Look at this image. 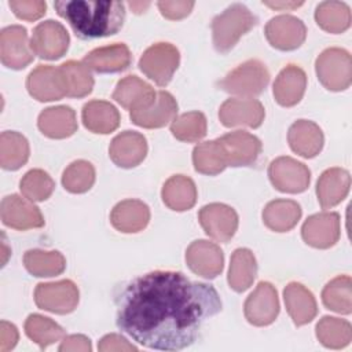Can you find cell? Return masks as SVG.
<instances>
[{
    "label": "cell",
    "instance_id": "cell-49",
    "mask_svg": "<svg viewBox=\"0 0 352 352\" xmlns=\"http://www.w3.org/2000/svg\"><path fill=\"white\" fill-rule=\"evenodd\" d=\"M18 330L12 323L3 320L0 323V352H7L16 345Z\"/></svg>",
    "mask_w": 352,
    "mask_h": 352
},
{
    "label": "cell",
    "instance_id": "cell-10",
    "mask_svg": "<svg viewBox=\"0 0 352 352\" xmlns=\"http://www.w3.org/2000/svg\"><path fill=\"white\" fill-rule=\"evenodd\" d=\"M0 58L1 63L10 69H23L33 60L28 32L21 25H11L0 33Z\"/></svg>",
    "mask_w": 352,
    "mask_h": 352
},
{
    "label": "cell",
    "instance_id": "cell-38",
    "mask_svg": "<svg viewBox=\"0 0 352 352\" xmlns=\"http://www.w3.org/2000/svg\"><path fill=\"white\" fill-rule=\"evenodd\" d=\"M192 164L197 172L204 175H217L227 168L226 157L219 140H209L195 146Z\"/></svg>",
    "mask_w": 352,
    "mask_h": 352
},
{
    "label": "cell",
    "instance_id": "cell-20",
    "mask_svg": "<svg viewBox=\"0 0 352 352\" xmlns=\"http://www.w3.org/2000/svg\"><path fill=\"white\" fill-rule=\"evenodd\" d=\"M147 154L146 138L135 131L118 133L110 143L109 155L111 161L121 168H133L139 165Z\"/></svg>",
    "mask_w": 352,
    "mask_h": 352
},
{
    "label": "cell",
    "instance_id": "cell-19",
    "mask_svg": "<svg viewBox=\"0 0 352 352\" xmlns=\"http://www.w3.org/2000/svg\"><path fill=\"white\" fill-rule=\"evenodd\" d=\"M186 261L194 274L212 279L223 271L224 256L216 243L199 239L187 248Z\"/></svg>",
    "mask_w": 352,
    "mask_h": 352
},
{
    "label": "cell",
    "instance_id": "cell-25",
    "mask_svg": "<svg viewBox=\"0 0 352 352\" xmlns=\"http://www.w3.org/2000/svg\"><path fill=\"white\" fill-rule=\"evenodd\" d=\"M307 87V76L297 65H287L280 70L274 82L275 100L285 107L297 104Z\"/></svg>",
    "mask_w": 352,
    "mask_h": 352
},
{
    "label": "cell",
    "instance_id": "cell-42",
    "mask_svg": "<svg viewBox=\"0 0 352 352\" xmlns=\"http://www.w3.org/2000/svg\"><path fill=\"white\" fill-rule=\"evenodd\" d=\"M172 135L182 142H198L206 135V118L201 111H188L170 124Z\"/></svg>",
    "mask_w": 352,
    "mask_h": 352
},
{
    "label": "cell",
    "instance_id": "cell-30",
    "mask_svg": "<svg viewBox=\"0 0 352 352\" xmlns=\"http://www.w3.org/2000/svg\"><path fill=\"white\" fill-rule=\"evenodd\" d=\"M82 124L94 133H110L120 124L118 110L106 100H91L82 107Z\"/></svg>",
    "mask_w": 352,
    "mask_h": 352
},
{
    "label": "cell",
    "instance_id": "cell-34",
    "mask_svg": "<svg viewBox=\"0 0 352 352\" xmlns=\"http://www.w3.org/2000/svg\"><path fill=\"white\" fill-rule=\"evenodd\" d=\"M29 158V143L26 138L14 131L0 135V165L7 170H16Z\"/></svg>",
    "mask_w": 352,
    "mask_h": 352
},
{
    "label": "cell",
    "instance_id": "cell-29",
    "mask_svg": "<svg viewBox=\"0 0 352 352\" xmlns=\"http://www.w3.org/2000/svg\"><path fill=\"white\" fill-rule=\"evenodd\" d=\"M40 131L51 139H65L77 131L76 113L69 106L44 109L38 116Z\"/></svg>",
    "mask_w": 352,
    "mask_h": 352
},
{
    "label": "cell",
    "instance_id": "cell-50",
    "mask_svg": "<svg viewBox=\"0 0 352 352\" xmlns=\"http://www.w3.org/2000/svg\"><path fill=\"white\" fill-rule=\"evenodd\" d=\"M263 4L275 10H293L302 6V1H263Z\"/></svg>",
    "mask_w": 352,
    "mask_h": 352
},
{
    "label": "cell",
    "instance_id": "cell-44",
    "mask_svg": "<svg viewBox=\"0 0 352 352\" xmlns=\"http://www.w3.org/2000/svg\"><path fill=\"white\" fill-rule=\"evenodd\" d=\"M19 188L25 198L30 199L32 202H40L50 198L55 188V183L43 169H32L22 177Z\"/></svg>",
    "mask_w": 352,
    "mask_h": 352
},
{
    "label": "cell",
    "instance_id": "cell-7",
    "mask_svg": "<svg viewBox=\"0 0 352 352\" xmlns=\"http://www.w3.org/2000/svg\"><path fill=\"white\" fill-rule=\"evenodd\" d=\"M34 301L38 308L54 314H69L78 304V289L69 280L40 283L34 290Z\"/></svg>",
    "mask_w": 352,
    "mask_h": 352
},
{
    "label": "cell",
    "instance_id": "cell-45",
    "mask_svg": "<svg viewBox=\"0 0 352 352\" xmlns=\"http://www.w3.org/2000/svg\"><path fill=\"white\" fill-rule=\"evenodd\" d=\"M14 14L25 21H36L45 14L47 4L41 0H12L8 1Z\"/></svg>",
    "mask_w": 352,
    "mask_h": 352
},
{
    "label": "cell",
    "instance_id": "cell-21",
    "mask_svg": "<svg viewBox=\"0 0 352 352\" xmlns=\"http://www.w3.org/2000/svg\"><path fill=\"white\" fill-rule=\"evenodd\" d=\"M177 113V103L175 98L166 91H158L154 100L135 111H129L133 124L143 128H161L175 120Z\"/></svg>",
    "mask_w": 352,
    "mask_h": 352
},
{
    "label": "cell",
    "instance_id": "cell-51",
    "mask_svg": "<svg viewBox=\"0 0 352 352\" xmlns=\"http://www.w3.org/2000/svg\"><path fill=\"white\" fill-rule=\"evenodd\" d=\"M150 6V3L148 1H146V3H143V1H131L129 3V7L135 11V12H143L147 7Z\"/></svg>",
    "mask_w": 352,
    "mask_h": 352
},
{
    "label": "cell",
    "instance_id": "cell-6",
    "mask_svg": "<svg viewBox=\"0 0 352 352\" xmlns=\"http://www.w3.org/2000/svg\"><path fill=\"white\" fill-rule=\"evenodd\" d=\"M180 60L179 50L170 43H155L139 59V69L157 85L165 87L173 77Z\"/></svg>",
    "mask_w": 352,
    "mask_h": 352
},
{
    "label": "cell",
    "instance_id": "cell-3",
    "mask_svg": "<svg viewBox=\"0 0 352 352\" xmlns=\"http://www.w3.org/2000/svg\"><path fill=\"white\" fill-rule=\"evenodd\" d=\"M256 23L257 18L246 6L241 3L231 4L212 21L214 48L221 54L228 52Z\"/></svg>",
    "mask_w": 352,
    "mask_h": 352
},
{
    "label": "cell",
    "instance_id": "cell-17",
    "mask_svg": "<svg viewBox=\"0 0 352 352\" xmlns=\"http://www.w3.org/2000/svg\"><path fill=\"white\" fill-rule=\"evenodd\" d=\"M302 239L314 248L327 249L340 238V216L336 212H322L309 216L301 228Z\"/></svg>",
    "mask_w": 352,
    "mask_h": 352
},
{
    "label": "cell",
    "instance_id": "cell-12",
    "mask_svg": "<svg viewBox=\"0 0 352 352\" xmlns=\"http://www.w3.org/2000/svg\"><path fill=\"white\" fill-rule=\"evenodd\" d=\"M227 166H249L256 162L261 151V142L245 131H234L217 139Z\"/></svg>",
    "mask_w": 352,
    "mask_h": 352
},
{
    "label": "cell",
    "instance_id": "cell-18",
    "mask_svg": "<svg viewBox=\"0 0 352 352\" xmlns=\"http://www.w3.org/2000/svg\"><path fill=\"white\" fill-rule=\"evenodd\" d=\"M263 104L250 98L227 99L219 110V118L224 126H249L257 128L264 121Z\"/></svg>",
    "mask_w": 352,
    "mask_h": 352
},
{
    "label": "cell",
    "instance_id": "cell-37",
    "mask_svg": "<svg viewBox=\"0 0 352 352\" xmlns=\"http://www.w3.org/2000/svg\"><path fill=\"white\" fill-rule=\"evenodd\" d=\"M316 337L324 346L340 349L351 342L352 327L345 319L323 316L316 324Z\"/></svg>",
    "mask_w": 352,
    "mask_h": 352
},
{
    "label": "cell",
    "instance_id": "cell-23",
    "mask_svg": "<svg viewBox=\"0 0 352 352\" xmlns=\"http://www.w3.org/2000/svg\"><path fill=\"white\" fill-rule=\"evenodd\" d=\"M155 95L157 92L150 84L136 76H126L117 82L113 99L124 109L135 111L148 106L154 100Z\"/></svg>",
    "mask_w": 352,
    "mask_h": 352
},
{
    "label": "cell",
    "instance_id": "cell-39",
    "mask_svg": "<svg viewBox=\"0 0 352 352\" xmlns=\"http://www.w3.org/2000/svg\"><path fill=\"white\" fill-rule=\"evenodd\" d=\"M322 301L326 308L348 315L352 312V286L348 275L331 279L322 292Z\"/></svg>",
    "mask_w": 352,
    "mask_h": 352
},
{
    "label": "cell",
    "instance_id": "cell-48",
    "mask_svg": "<svg viewBox=\"0 0 352 352\" xmlns=\"http://www.w3.org/2000/svg\"><path fill=\"white\" fill-rule=\"evenodd\" d=\"M92 349L91 341L88 337L82 334H73L67 336L63 338L62 344L59 345L60 352H69V351H81V352H88Z\"/></svg>",
    "mask_w": 352,
    "mask_h": 352
},
{
    "label": "cell",
    "instance_id": "cell-2",
    "mask_svg": "<svg viewBox=\"0 0 352 352\" xmlns=\"http://www.w3.org/2000/svg\"><path fill=\"white\" fill-rule=\"evenodd\" d=\"M54 7L80 38L116 34L125 19V6L121 1L59 0Z\"/></svg>",
    "mask_w": 352,
    "mask_h": 352
},
{
    "label": "cell",
    "instance_id": "cell-14",
    "mask_svg": "<svg viewBox=\"0 0 352 352\" xmlns=\"http://www.w3.org/2000/svg\"><path fill=\"white\" fill-rule=\"evenodd\" d=\"M245 316L254 326L272 323L279 314L276 289L270 282H260L245 301Z\"/></svg>",
    "mask_w": 352,
    "mask_h": 352
},
{
    "label": "cell",
    "instance_id": "cell-27",
    "mask_svg": "<svg viewBox=\"0 0 352 352\" xmlns=\"http://www.w3.org/2000/svg\"><path fill=\"white\" fill-rule=\"evenodd\" d=\"M150 220L148 206L139 199H125L118 202L110 214L113 227L121 232H138L143 230Z\"/></svg>",
    "mask_w": 352,
    "mask_h": 352
},
{
    "label": "cell",
    "instance_id": "cell-9",
    "mask_svg": "<svg viewBox=\"0 0 352 352\" xmlns=\"http://www.w3.org/2000/svg\"><path fill=\"white\" fill-rule=\"evenodd\" d=\"M69 33L65 26L56 21L48 19L33 29L30 47L36 55L43 59H58L69 48Z\"/></svg>",
    "mask_w": 352,
    "mask_h": 352
},
{
    "label": "cell",
    "instance_id": "cell-28",
    "mask_svg": "<svg viewBox=\"0 0 352 352\" xmlns=\"http://www.w3.org/2000/svg\"><path fill=\"white\" fill-rule=\"evenodd\" d=\"M286 309L296 326L309 323L318 312L314 294L301 283L292 282L283 290Z\"/></svg>",
    "mask_w": 352,
    "mask_h": 352
},
{
    "label": "cell",
    "instance_id": "cell-8",
    "mask_svg": "<svg viewBox=\"0 0 352 352\" xmlns=\"http://www.w3.org/2000/svg\"><path fill=\"white\" fill-rule=\"evenodd\" d=\"M268 176L272 186L282 192H302L311 182L309 169L292 157H279L270 164Z\"/></svg>",
    "mask_w": 352,
    "mask_h": 352
},
{
    "label": "cell",
    "instance_id": "cell-43",
    "mask_svg": "<svg viewBox=\"0 0 352 352\" xmlns=\"http://www.w3.org/2000/svg\"><path fill=\"white\" fill-rule=\"evenodd\" d=\"M95 182V169L91 162L78 160L72 162L62 175L63 187L73 194L88 191Z\"/></svg>",
    "mask_w": 352,
    "mask_h": 352
},
{
    "label": "cell",
    "instance_id": "cell-41",
    "mask_svg": "<svg viewBox=\"0 0 352 352\" xmlns=\"http://www.w3.org/2000/svg\"><path fill=\"white\" fill-rule=\"evenodd\" d=\"M26 336L40 348H45L65 336V330L52 319L33 314L25 322Z\"/></svg>",
    "mask_w": 352,
    "mask_h": 352
},
{
    "label": "cell",
    "instance_id": "cell-4",
    "mask_svg": "<svg viewBox=\"0 0 352 352\" xmlns=\"http://www.w3.org/2000/svg\"><path fill=\"white\" fill-rule=\"evenodd\" d=\"M268 81L270 73L265 65L257 59H250L231 70L219 85L228 94L249 98L261 94Z\"/></svg>",
    "mask_w": 352,
    "mask_h": 352
},
{
    "label": "cell",
    "instance_id": "cell-22",
    "mask_svg": "<svg viewBox=\"0 0 352 352\" xmlns=\"http://www.w3.org/2000/svg\"><path fill=\"white\" fill-rule=\"evenodd\" d=\"M131 60L129 48L124 43H116L92 50L84 56L82 62L88 69L98 73H117L125 70L131 65Z\"/></svg>",
    "mask_w": 352,
    "mask_h": 352
},
{
    "label": "cell",
    "instance_id": "cell-11",
    "mask_svg": "<svg viewBox=\"0 0 352 352\" xmlns=\"http://www.w3.org/2000/svg\"><path fill=\"white\" fill-rule=\"evenodd\" d=\"M26 88L40 102H52L67 96V88L60 69L50 65H40L32 70L26 80Z\"/></svg>",
    "mask_w": 352,
    "mask_h": 352
},
{
    "label": "cell",
    "instance_id": "cell-47",
    "mask_svg": "<svg viewBox=\"0 0 352 352\" xmlns=\"http://www.w3.org/2000/svg\"><path fill=\"white\" fill-rule=\"evenodd\" d=\"M98 349L100 352H129V351H138L135 345L128 342L126 338H124L120 334H107L104 336L99 344Z\"/></svg>",
    "mask_w": 352,
    "mask_h": 352
},
{
    "label": "cell",
    "instance_id": "cell-40",
    "mask_svg": "<svg viewBox=\"0 0 352 352\" xmlns=\"http://www.w3.org/2000/svg\"><path fill=\"white\" fill-rule=\"evenodd\" d=\"M66 88L67 96L70 98H84L91 94L94 88V77L84 62L67 60L59 66Z\"/></svg>",
    "mask_w": 352,
    "mask_h": 352
},
{
    "label": "cell",
    "instance_id": "cell-32",
    "mask_svg": "<svg viewBox=\"0 0 352 352\" xmlns=\"http://www.w3.org/2000/svg\"><path fill=\"white\" fill-rule=\"evenodd\" d=\"M301 217V208L292 199H275L263 210L264 224L276 232L290 231Z\"/></svg>",
    "mask_w": 352,
    "mask_h": 352
},
{
    "label": "cell",
    "instance_id": "cell-24",
    "mask_svg": "<svg viewBox=\"0 0 352 352\" xmlns=\"http://www.w3.org/2000/svg\"><path fill=\"white\" fill-rule=\"evenodd\" d=\"M351 176L342 168H330L324 170L316 184V195L323 209L338 205L349 192Z\"/></svg>",
    "mask_w": 352,
    "mask_h": 352
},
{
    "label": "cell",
    "instance_id": "cell-36",
    "mask_svg": "<svg viewBox=\"0 0 352 352\" xmlns=\"http://www.w3.org/2000/svg\"><path fill=\"white\" fill-rule=\"evenodd\" d=\"M315 21L329 33H342L351 25V10L342 1H323L316 7Z\"/></svg>",
    "mask_w": 352,
    "mask_h": 352
},
{
    "label": "cell",
    "instance_id": "cell-26",
    "mask_svg": "<svg viewBox=\"0 0 352 352\" xmlns=\"http://www.w3.org/2000/svg\"><path fill=\"white\" fill-rule=\"evenodd\" d=\"M287 140L294 153L304 158H312L323 147V132L312 121L297 120L289 128Z\"/></svg>",
    "mask_w": 352,
    "mask_h": 352
},
{
    "label": "cell",
    "instance_id": "cell-33",
    "mask_svg": "<svg viewBox=\"0 0 352 352\" xmlns=\"http://www.w3.org/2000/svg\"><path fill=\"white\" fill-rule=\"evenodd\" d=\"M257 274L254 254L245 248L236 249L230 260L228 285L235 292H245L250 287Z\"/></svg>",
    "mask_w": 352,
    "mask_h": 352
},
{
    "label": "cell",
    "instance_id": "cell-46",
    "mask_svg": "<svg viewBox=\"0 0 352 352\" xmlns=\"http://www.w3.org/2000/svg\"><path fill=\"white\" fill-rule=\"evenodd\" d=\"M157 6L165 18L175 21L187 16L194 7V1H158Z\"/></svg>",
    "mask_w": 352,
    "mask_h": 352
},
{
    "label": "cell",
    "instance_id": "cell-16",
    "mask_svg": "<svg viewBox=\"0 0 352 352\" xmlns=\"http://www.w3.org/2000/svg\"><path fill=\"white\" fill-rule=\"evenodd\" d=\"M0 213L3 223L14 230H30L44 226L40 209L30 199L16 194L3 198Z\"/></svg>",
    "mask_w": 352,
    "mask_h": 352
},
{
    "label": "cell",
    "instance_id": "cell-1",
    "mask_svg": "<svg viewBox=\"0 0 352 352\" xmlns=\"http://www.w3.org/2000/svg\"><path fill=\"white\" fill-rule=\"evenodd\" d=\"M117 326L133 341L160 351L190 346L221 309L212 285L182 272L153 271L135 278L116 298Z\"/></svg>",
    "mask_w": 352,
    "mask_h": 352
},
{
    "label": "cell",
    "instance_id": "cell-31",
    "mask_svg": "<svg viewBox=\"0 0 352 352\" xmlns=\"http://www.w3.org/2000/svg\"><path fill=\"white\" fill-rule=\"evenodd\" d=\"M161 197L169 209L177 212L188 210L195 205L197 187L190 177L175 175L165 182Z\"/></svg>",
    "mask_w": 352,
    "mask_h": 352
},
{
    "label": "cell",
    "instance_id": "cell-15",
    "mask_svg": "<svg viewBox=\"0 0 352 352\" xmlns=\"http://www.w3.org/2000/svg\"><path fill=\"white\" fill-rule=\"evenodd\" d=\"M204 231L217 242L230 241L238 228L236 212L224 204L205 205L198 214Z\"/></svg>",
    "mask_w": 352,
    "mask_h": 352
},
{
    "label": "cell",
    "instance_id": "cell-35",
    "mask_svg": "<svg viewBox=\"0 0 352 352\" xmlns=\"http://www.w3.org/2000/svg\"><path fill=\"white\" fill-rule=\"evenodd\" d=\"M23 264L26 270L34 276H55L65 271L66 260L62 253L52 250L33 249L28 250L23 256Z\"/></svg>",
    "mask_w": 352,
    "mask_h": 352
},
{
    "label": "cell",
    "instance_id": "cell-13",
    "mask_svg": "<svg viewBox=\"0 0 352 352\" xmlns=\"http://www.w3.org/2000/svg\"><path fill=\"white\" fill-rule=\"evenodd\" d=\"M265 37L272 47L282 51H292L304 43L307 29L301 19L283 14L268 21L265 25Z\"/></svg>",
    "mask_w": 352,
    "mask_h": 352
},
{
    "label": "cell",
    "instance_id": "cell-5",
    "mask_svg": "<svg viewBox=\"0 0 352 352\" xmlns=\"http://www.w3.org/2000/svg\"><path fill=\"white\" fill-rule=\"evenodd\" d=\"M316 76L330 91H344L352 81V59L344 48H327L316 59Z\"/></svg>",
    "mask_w": 352,
    "mask_h": 352
}]
</instances>
